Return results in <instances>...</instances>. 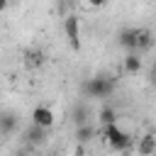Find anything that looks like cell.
Wrapping results in <instances>:
<instances>
[{"mask_svg":"<svg viewBox=\"0 0 156 156\" xmlns=\"http://www.w3.org/2000/svg\"><path fill=\"white\" fill-rule=\"evenodd\" d=\"M151 44H154V34L149 29H136V51L141 54V51L151 49Z\"/></svg>","mask_w":156,"mask_h":156,"instance_id":"30bf717a","label":"cell"},{"mask_svg":"<svg viewBox=\"0 0 156 156\" xmlns=\"http://www.w3.org/2000/svg\"><path fill=\"white\" fill-rule=\"evenodd\" d=\"M95 136H98V129H95L90 122L76 124V141H78V144H90Z\"/></svg>","mask_w":156,"mask_h":156,"instance_id":"52a82bcc","label":"cell"},{"mask_svg":"<svg viewBox=\"0 0 156 156\" xmlns=\"http://www.w3.org/2000/svg\"><path fill=\"white\" fill-rule=\"evenodd\" d=\"M54 119H56V115H54V110H51V107H46V105H37V107L32 110V122H34V124H39V127L51 129Z\"/></svg>","mask_w":156,"mask_h":156,"instance_id":"277c9868","label":"cell"},{"mask_svg":"<svg viewBox=\"0 0 156 156\" xmlns=\"http://www.w3.org/2000/svg\"><path fill=\"white\" fill-rule=\"evenodd\" d=\"M149 80H151V85H156V58L151 61V73H149Z\"/></svg>","mask_w":156,"mask_h":156,"instance_id":"9a60e30c","label":"cell"},{"mask_svg":"<svg viewBox=\"0 0 156 156\" xmlns=\"http://www.w3.org/2000/svg\"><path fill=\"white\" fill-rule=\"evenodd\" d=\"M136 29H139V27H124V29L117 34V44H119L124 51H136Z\"/></svg>","mask_w":156,"mask_h":156,"instance_id":"5b68a950","label":"cell"},{"mask_svg":"<svg viewBox=\"0 0 156 156\" xmlns=\"http://www.w3.org/2000/svg\"><path fill=\"white\" fill-rule=\"evenodd\" d=\"M115 85H117V78H115V76H102V73H100V76H90V78H85V80L80 83V90H83L88 98L105 100V98L112 95Z\"/></svg>","mask_w":156,"mask_h":156,"instance_id":"7a4b0ae2","label":"cell"},{"mask_svg":"<svg viewBox=\"0 0 156 156\" xmlns=\"http://www.w3.org/2000/svg\"><path fill=\"white\" fill-rule=\"evenodd\" d=\"M0 98H2V90H0Z\"/></svg>","mask_w":156,"mask_h":156,"instance_id":"ac0fdd59","label":"cell"},{"mask_svg":"<svg viewBox=\"0 0 156 156\" xmlns=\"http://www.w3.org/2000/svg\"><path fill=\"white\" fill-rule=\"evenodd\" d=\"M63 32H66V39H68L71 49L78 51L80 49V27H78V17L76 15H68L63 20Z\"/></svg>","mask_w":156,"mask_h":156,"instance_id":"3957f363","label":"cell"},{"mask_svg":"<svg viewBox=\"0 0 156 156\" xmlns=\"http://www.w3.org/2000/svg\"><path fill=\"white\" fill-rule=\"evenodd\" d=\"M15 127H17V117L15 115H0V134H10V132H15Z\"/></svg>","mask_w":156,"mask_h":156,"instance_id":"7c38bea8","label":"cell"},{"mask_svg":"<svg viewBox=\"0 0 156 156\" xmlns=\"http://www.w3.org/2000/svg\"><path fill=\"white\" fill-rule=\"evenodd\" d=\"M134 151L139 154V156H151V154H156V134L151 132V134H144L141 139H139V144L134 146Z\"/></svg>","mask_w":156,"mask_h":156,"instance_id":"ba28073f","label":"cell"},{"mask_svg":"<svg viewBox=\"0 0 156 156\" xmlns=\"http://www.w3.org/2000/svg\"><path fill=\"white\" fill-rule=\"evenodd\" d=\"M88 107L85 105H73V110H71V117H73V122L76 124H83V122H88Z\"/></svg>","mask_w":156,"mask_h":156,"instance_id":"4fadbf2b","label":"cell"},{"mask_svg":"<svg viewBox=\"0 0 156 156\" xmlns=\"http://www.w3.org/2000/svg\"><path fill=\"white\" fill-rule=\"evenodd\" d=\"M27 63H29V66H41V63H44V54L37 51V49L27 51Z\"/></svg>","mask_w":156,"mask_h":156,"instance_id":"5bb4252c","label":"cell"},{"mask_svg":"<svg viewBox=\"0 0 156 156\" xmlns=\"http://www.w3.org/2000/svg\"><path fill=\"white\" fill-rule=\"evenodd\" d=\"M88 5H90V7H105L107 0H88Z\"/></svg>","mask_w":156,"mask_h":156,"instance_id":"2e32d148","label":"cell"},{"mask_svg":"<svg viewBox=\"0 0 156 156\" xmlns=\"http://www.w3.org/2000/svg\"><path fill=\"white\" fill-rule=\"evenodd\" d=\"M5 7H7V0H0V12H2Z\"/></svg>","mask_w":156,"mask_h":156,"instance_id":"e0dca14e","label":"cell"},{"mask_svg":"<svg viewBox=\"0 0 156 156\" xmlns=\"http://www.w3.org/2000/svg\"><path fill=\"white\" fill-rule=\"evenodd\" d=\"M46 132H49L46 127H39V124H34V122H32V124H29V129L24 132V139H27L29 144L39 146V144H41V141L46 139Z\"/></svg>","mask_w":156,"mask_h":156,"instance_id":"9c48e42d","label":"cell"},{"mask_svg":"<svg viewBox=\"0 0 156 156\" xmlns=\"http://www.w3.org/2000/svg\"><path fill=\"white\" fill-rule=\"evenodd\" d=\"M112 122H117V110L112 105H105L98 112V127H105V124H112Z\"/></svg>","mask_w":156,"mask_h":156,"instance_id":"8fae6325","label":"cell"},{"mask_svg":"<svg viewBox=\"0 0 156 156\" xmlns=\"http://www.w3.org/2000/svg\"><path fill=\"white\" fill-rule=\"evenodd\" d=\"M98 134L105 139V144L110 146V151H117V154H129V151H132L134 136H132L129 132H124L117 122L105 124V127H98Z\"/></svg>","mask_w":156,"mask_h":156,"instance_id":"6da1fadb","label":"cell"},{"mask_svg":"<svg viewBox=\"0 0 156 156\" xmlns=\"http://www.w3.org/2000/svg\"><path fill=\"white\" fill-rule=\"evenodd\" d=\"M141 56H139V51H127V56L122 58V71L124 73H129V76H136L139 71H141Z\"/></svg>","mask_w":156,"mask_h":156,"instance_id":"8992f818","label":"cell"}]
</instances>
